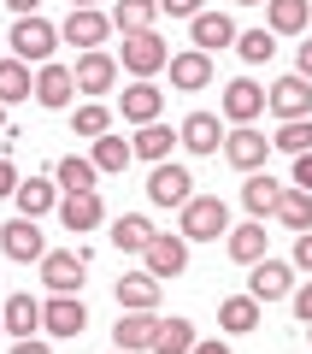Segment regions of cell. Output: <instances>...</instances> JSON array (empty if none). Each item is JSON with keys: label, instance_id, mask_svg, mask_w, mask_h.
<instances>
[{"label": "cell", "instance_id": "cell-1", "mask_svg": "<svg viewBox=\"0 0 312 354\" xmlns=\"http://www.w3.org/2000/svg\"><path fill=\"white\" fill-rule=\"evenodd\" d=\"M183 236H188V242H218V236H230V207L218 201V195H188V207H183Z\"/></svg>", "mask_w": 312, "mask_h": 354}, {"label": "cell", "instance_id": "cell-2", "mask_svg": "<svg viewBox=\"0 0 312 354\" xmlns=\"http://www.w3.org/2000/svg\"><path fill=\"white\" fill-rule=\"evenodd\" d=\"M53 48H59V24H48V18H36V12H24V18L12 24V53H18L24 65H30V59L48 65Z\"/></svg>", "mask_w": 312, "mask_h": 354}, {"label": "cell", "instance_id": "cell-3", "mask_svg": "<svg viewBox=\"0 0 312 354\" xmlns=\"http://www.w3.org/2000/svg\"><path fill=\"white\" fill-rule=\"evenodd\" d=\"M83 272H88V260L77 248H48L41 254V283H48L53 295H77L83 290Z\"/></svg>", "mask_w": 312, "mask_h": 354}, {"label": "cell", "instance_id": "cell-4", "mask_svg": "<svg viewBox=\"0 0 312 354\" xmlns=\"http://www.w3.org/2000/svg\"><path fill=\"white\" fill-rule=\"evenodd\" d=\"M265 106H271L277 118H312V77H300V71L277 77V83L265 88Z\"/></svg>", "mask_w": 312, "mask_h": 354}, {"label": "cell", "instance_id": "cell-5", "mask_svg": "<svg viewBox=\"0 0 312 354\" xmlns=\"http://www.w3.org/2000/svg\"><path fill=\"white\" fill-rule=\"evenodd\" d=\"M188 195H195V177H188V165H153L148 177V201L153 207H188Z\"/></svg>", "mask_w": 312, "mask_h": 354}, {"label": "cell", "instance_id": "cell-6", "mask_svg": "<svg viewBox=\"0 0 312 354\" xmlns=\"http://www.w3.org/2000/svg\"><path fill=\"white\" fill-rule=\"evenodd\" d=\"M165 65H171V53H165V41L153 36V30H130L124 36V71L153 77V71H165Z\"/></svg>", "mask_w": 312, "mask_h": 354}, {"label": "cell", "instance_id": "cell-7", "mask_svg": "<svg viewBox=\"0 0 312 354\" xmlns=\"http://www.w3.org/2000/svg\"><path fill=\"white\" fill-rule=\"evenodd\" d=\"M248 295L253 301H283V295H295V272H289L283 260H253V278H248Z\"/></svg>", "mask_w": 312, "mask_h": 354}, {"label": "cell", "instance_id": "cell-8", "mask_svg": "<svg viewBox=\"0 0 312 354\" xmlns=\"http://www.w3.org/2000/svg\"><path fill=\"white\" fill-rule=\"evenodd\" d=\"M106 30H113L106 12H95V6H71V18L59 24V41H71V48H100Z\"/></svg>", "mask_w": 312, "mask_h": 354}, {"label": "cell", "instance_id": "cell-9", "mask_svg": "<svg viewBox=\"0 0 312 354\" xmlns=\"http://www.w3.org/2000/svg\"><path fill=\"white\" fill-rule=\"evenodd\" d=\"M265 153H271V142H265L253 124H236V130L224 136V160L236 165V171H260V165H265Z\"/></svg>", "mask_w": 312, "mask_h": 354}, {"label": "cell", "instance_id": "cell-10", "mask_svg": "<svg viewBox=\"0 0 312 354\" xmlns=\"http://www.w3.org/2000/svg\"><path fill=\"white\" fill-rule=\"evenodd\" d=\"M77 95H106V88L118 83V59L113 53H100V48H88L83 59H77Z\"/></svg>", "mask_w": 312, "mask_h": 354}, {"label": "cell", "instance_id": "cell-11", "mask_svg": "<svg viewBox=\"0 0 312 354\" xmlns=\"http://www.w3.org/2000/svg\"><path fill=\"white\" fill-rule=\"evenodd\" d=\"M83 325H88V307L77 301V295H53V301L41 307V330H48V337H83Z\"/></svg>", "mask_w": 312, "mask_h": 354}, {"label": "cell", "instance_id": "cell-12", "mask_svg": "<svg viewBox=\"0 0 312 354\" xmlns=\"http://www.w3.org/2000/svg\"><path fill=\"white\" fill-rule=\"evenodd\" d=\"M142 254H148V272H153V278H177V272L188 266V236H183V230H177V236H159V230H153V242Z\"/></svg>", "mask_w": 312, "mask_h": 354}, {"label": "cell", "instance_id": "cell-13", "mask_svg": "<svg viewBox=\"0 0 312 354\" xmlns=\"http://www.w3.org/2000/svg\"><path fill=\"white\" fill-rule=\"evenodd\" d=\"M113 290H118V307H124V313H153V307H159V278H153V272H124Z\"/></svg>", "mask_w": 312, "mask_h": 354}, {"label": "cell", "instance_id": "cell-14", "mask_svg": "<svg viewBox=\"0 0 312 354\" xmlns=\"http://www.w3.org/2000/svg\"><path fill=\"white\" fill-rule=\"evenodd\" d=\"M59 218H65V230H71V236H88V230L106 218V207H100L95 189H77V195H65V201H59Z\"/></svg>", "mask_w": 312, "mask_h": 354}, {"label": "cell", "instance_id": "cell-15", "mask_svg": "<svg viewBox=\"0 0 312 354\" xmlns=\"http://www.w3.org/2000/svg\"><path fill=\"white\" fill-rule=\"evenodd\" d=\"M0 248H6V254H12V260H41V254H48V242H41V230H36V218H24V213H18L12 218V225H6V230H0Z\"/></svg>", "mask_w": 312, "mask_h": 354}, {"label": "cell", "instance_id": "cell-16", "mask_svg": "<svg viewBox=\"0 0 312 354\" xmlns=\"http://www.w3.org/2000/svg\"><path fill=\"white\" fill-rule=\"evenodd\" d=\"M260 113H265V88L253 83V77H236V83L224 88V118H236V124H253Z\"/></svg>", "mask_w": 312, "mask_h": 354}, {"label": "cell", "instance_id": "cell-17", "mask_svg": "<svg viewBox=\"0 0 312 354\" xmlns=\"http://www.w3.org/2000/svg\"><path fill=\"white\" fill-rule=\"evenodd\" d=\"M213 83V59L200 48H188V53H171V88H183V95H195V88H206Z\"/></svg>", "mask_w": 312, "mask_h": 354}, {"label": "cell", "instance_id": "cell-18", "mask_svg": "<svg viewBox=\"0 0 312 354\" xmlns=\"http://www.w3.org/2000/svg\"><path fill=\"white\" fill-rule=\"evenodd\" d=\"M71 95H77V77H71V65H41V77H36V101L41 106H71Z\"/></svg>", "mask_w": 312, "mask_h": 354}, {"label": "cell", "instance_id": "cell-19", "mask_svg": "<svg viewBox=\"0 0 312 354\" xmlns=\"http://www.w3.org/2000/svg\"><path fill=\"white\" fill-rule=\"evenodd\" d=\"M242 207H248L253 218H265V213H277V207H283V183H277L271 171H253L248 183H242Z\"/></svg>", "mask_w": 312, "mask_h": 354}, {"label": "cell", "instance_id": "cell-20", "mask_svg": "<svg viewBox=\"0 0 312 354\" xmlns=\"http://www.w3.org/2000/svg\"><path fill=\"white\" fill-rule=\"evenodd\" d=\"M188 30H195V48H200V53H213V48H230V41L242 36V30L230 24L224 12H195V18H188Z\"/></svg>", "mask_w": 312, "mask_h": 354}, {"label": "cell", "instance_id": "cell-21", "mask_svg": "<svg viewBox=\"0 0 312 354\" xmlns=\"http://www.w3.org/2000/svg\"><path fill=\"white\" fill-rule=\"evenodd\" d=\"M177 136H183L188 153H218V142H224V130H218L213 113H188L183 124H177Z\"/></svg>", "mask_w": 312, "mask_h": 354}, {"label": "cell", "instance_id": "cell-22", "mask_svg": "<svg viewBox=\"0 0 312 354\" xmlns=\"http://www.w3.org/2000/svg\"><path fill=\"white\" fill-rule=\"evenodd\" d=\"M118 106H124L130 124H153V118H159V106H165V95L148 83V77H142V83H130V88H124V101H118Z\"/></svg>", "mask_w": 312, "mask_h": 354}, {"label": "cell", "instance_id": "cell-23", "mask_svg": "<svg viewBox=\"0 0 312 354\" xmlns=\"http://www.w3.org/2000/svg\"><path fill=\"white\" fill-rule=\"evenodd\" d=\"M306 18H312V0H265V30H277V36L306 30Z\"/></svg>", "mask_w": 312, "mask_h": 354}, {"label": "cell", "instance_id": "cell-24", "mask_svg": "<svg viewBox=\"0 0 312 354\" xmlns=\"http://www.w3.org/2000/svg\"><path fill=\"white\" fill-rule=\"evenodd\" d=\"M153 330H159V319L153 313H118V348L124 354H136V348H153Z\"/></svg>", "mask_w": 312, "mask_h": 354}, {"label": "cell", "instance_id": "cell-25", "mask_svg": "<svg viewBox=\"0 0 312 354\" xmlns=\"http://www.w3.org/2000/svg\"><path fill=\"white\" fill-rule=\"evenodd\" d=\"M12 201H18V213H24V218H41L48 207H59V189H53L48 177H30V183H18V189H12Z\"/></svg>", "mask_w": 312, "mask_h": 354}, {"label": "cell", "instance_id": "cell-26", "mask_svg": "<svg viewBox=\"0 0 312 354\" xmlns=\"http://www.w3.org/2000/svg\"><path fill=\"white\" fill-rule=\"evenodd\" d=\"M171 142H183V136H177V130H165L159 118H153V124L136 130V142H130V148H136V160H153V165H159L165 153H171Z\"/></svg>", "mask_w": 312, "mask_h": 354}, {"label": "cell", "instance_id": "cell-27", "mask_svg": "<svg viewBox=\"0 0 312 354\" xmlns=\"http://www.w3.org/2000/svg\"><path fill=\"white\" fill-rule=\"evenodd\" d=\"M218 325L224 330H260V301L253 295H224L218 301Z\"/></svg>", "mask_w": 312, "mask_h": 354}, {"label": "cell", "instance_id": "cell-28", "mask_svg": "<svg viewBox=\"0 0 312 354\" xmlns=\"http://www.w3.org/2000/svg\"><path fill=\"white\" fill-rule=\"evenodd\" d=\"M195 348V325L188 319H159V330H153V354H188Z\"/></svg>", "mask_w": 312, "mask_h": 354}, {"label": "cell", "instance_id": "cell-29", "mask_svg": "<svg viewBox=\"0 0 312 354\" xmlns=\"http://www.w3.org/2000/svg\"><path fill=\"white\" fill-rule=\"evenodd\" d=\"M153 242V225L142 213H124V218H113V248H124V254H142Z\"/></svg>", "mask_w": 312, "mask_h": 354}, {"label": "cell", "instance_id": "cell-30", "mask_svg": "<svg viewBox=\"0 0 312 354\" xmlns=\"http://www.w3.org/2000/svg\"><path fill=\"white\" fill-rule=\"evenodd\" d=\"M88 160H95V171H124V165L136 160V148H130L124 136L106 130V136H95V153H88Z\"/></svg>", "mask_w": 312, "mask_h": 354}, {"label": "cell", "instance_id": "cell-31", "mask_svg": "<svg viewBox=\"0 0 312 354\" xmlns=\"http://www.w3.org/2000/svg\"><path fill=\"white\" fill-rule=\"evenodd\" d=\"M0 319H6V330H12V337H30V330H41V301L12 295V301L0 307Z\"/></svg>", "mask_w": 312, "mask_h": 354}, {"label": "cell", "instance_id": "cell-32", "mask_svg": "<svg viewBox=\"0 0 312 354\" xmlns=\"http://www.w3.org/2000/svg\"><path fill=\"white\" fill-rule=\"evenodd\" d=\"M153 18H159V6H153V0H118L113 6V30H153Z\"/></svg>", "mask_w": 312, "mask_h": 354}, {"label": "cell", "instance_id": "cell-33", "mask_svg": "<svg viewBox=\"0 0 312 354\" xmlns=\"http://www.w3.org/2000/svg\"><path fill=\"white\" fill-rule=\"evenodd\" d=\"M36 83H30V65L24 59H0V101H30Z\"/></svg>", "mask_w": 312, "mask_h": 354}, {"label": "cell", "instance_id": "cell-34", "mask_svg": "<svg viewBox=\"0 0 312 354\" xmlns=\"http://www.w3.org/2000/svg\"><path fill=\"white\" fill-rule=\"evenodd\" d=\"M277 218H283L289 230H312V189H283V207H277Z\"/></svg>", "mask_w": 312, "mask_h": 354}, {"label": "cell", "instance_id": "cell-35", "mask_svg": "<svg viewBox=\"0 0 312 354\" xmlns=\"http://www.w3.org/2000/svg\"><path fill=\"white\" fill-rule=\"evenodd\" d=\"M53 177H59V183H65V195H77V189H95V160H77V153H65V160L59 165H53Z\"/></svg>", "mask_w": 312, "mask_h": 354}, {"label": "cell", "instance_id": "cell-36", "mask_svg": "<svg viewBox=\"0 0 312 354\" xmlns=\"http://www.w3.org/2000/svg\"><path fill=\"white\" fill-rule=\"evenodd\" d=\"M230 254H236L242 266L265 260V225H260V218H253V225H242V230H230Z\"/></svg>", "mask_w": 312, "mask_h": 354}, {"label": "cell", "instance_id": "cell-37", "mask_svg": "<svg viewBox=\"0 0 312 354\" xmlns=\"http://www.w3.org/2000/svg\"><path fill=\"white\" fill-rule=\"evenodd\" d=\"M71 130H77V136H88V142L106 136V130H113V106H100V101L77 106V113H71Z\"/></svg>", "mask_w": 312, "mask_h": 354}, {"label": "cell", "instance_id": "cell-38", "mask_svg": "<svg viewBox=\"0 0 312 354\" xmlns=\"http://www.w3.org/2000/svg\"><path fill=\"white\" fill-rule=\"evenodd\" d=\"M236 53H242L248 65H265V59L277 53V30H242V36H236Z\"/></svg>", "mask_w": 312, "mask_h": 354}, {"label": "cell", "instance_id": "cell-39", "mask_svg": "<svg viewBox=\"0 0 312 354\" xmlns=\"http://www.w3.org/2000/svg\"><path fill=\"white\" fill-rule=\"evenodd\" d=\"M271 148H283V153H312V118H283V130H277Z\"/></svg>", "mask_w": 312, "mask_h": 354}, {"label": "cell", "instance_id": "cell-40", "mask_svg": "<svg viewBox=\"0 0 312 354\" xmlns=\"http://www.w3.org/2000/svg\"><path fill=\"white\" fill-rule=\"evenodd\" d=\"M159 12H171V18H195L200 12V0H153Z\"/></svg>", "mask_w": 312, "mask_h": 354}, {"label": "cell", "instance_id": "cell-41", "mask_svg": "<svg viewBox=\"0 0 312 354\" xmlns=\"http://www.w3.org/2000/svg\"><path fill=\"white\" fill-rule=\"evenodd\" d=\"M295 319H300V325H312V283H300V290H295Z\"/></svg>", "mask_w": 312, "mask_h": 354}, {"label": "cell", "instance_id": "cell-42", "mask_svg": "<svg viewBox=\"0 0 312 354\" xmlns=\"http://www.w3.org/2000/svg\"><path fill=\"white\" fill-rule=\"evenodd\" d=\"M295 266H300V272H312V230H300V236H295Z\"/></svg>", "mask_w": 312, "mask_h": 354}, {"label": "cell", "instance_id": "cell-43", "mask_svg": "<svg viewBox=\"0 0 312 354\" xmlns=\"http://www.w3.org/2000/svg\"><path fill=\"white\" fill-rule=\"evenodd\" d=\"M295 189H312V153H295Z\"/></svg>", "mask_w": 312, "mask_h": 354}, {"label": "cell", "instance_id": "cell-44", "mask_svg": "<svg viewBox=\"0 0 312 354\" xmlns=\"http://www.w3.org/2000/svg\"><path fill=\"white\" fill-rule=\"evenodd\" d=\"M12 189H18V171H12V160L0 153V195H12Z\"/></svg>", "mask_w": 312, "mask_h": 354}, {"label": "cell", "instance_id": "cell-45", "mask_svg": "<svg viewBox=\"0 0 312 354\" xmlns=\"http://www.w3.org/2000/svg\"><path fill=\"white\" fill-rule=\"evenodd\" d=\"M12 354H53V348H48V342H36V337H18Z\"/></svg>", "mask_w": 312, "mask_h": 354}, {"label": "cell", "instance_id": "cell-46", "mask_svg": "<svg viewBox=\"0 0 312 354\" xmlns=\"http://www.w3.org/2000/svg\"><path fill=\"white\" fill-rule=\"evenodd\" d=\"M295 71H300V77H312V41H306V48H300V59H295Z\"/></svg>", "mask_w": 312, "mask_h": 354}, {"label": "cell", "instance_id": "cell-47", "mask_svg": "<svg viewBox=\"0 0 312 354\" xmlns=\"http://www.w3.org/2000/svg\"><path fill=\"white\" fill-rule=\"evenodd\" d=\"M188 354H230V348H224V342H195Z\"/></svg>", "mask_w": 312, "mask_h": 354}, {"label": "cell", "instance_id": "cell-48", "mask_svg": "<svg viewBox=\"0 0 312 354\" xmlns=\"http://www.w3.org/2000/svg\"><path fill=\"white\" fill-rule=\"evenodd\" d=\"M6 6H12V12H18V18H24V12H36L41 0H6Z\"/></svg>", "mask_w": 312, "mask_h": 354}, {"label": "cell", "instance_id": "cell-49", "mask_svg": "<svg viewBox=\"0 0 312 354\" xmlns=\"http://www.w3.org/2000/svg\"><path fill=\"white\" fill-rule=\"evenodd\" d=\"M71 6H95V0H71Z\"/></svg>", "mask_w": 312, "mask_h": 354}, {"label": "cell", "instance_id": "cell-50", "mask_svg": "<svg viewBox=\"0 0 312 354\" xmlns=\"http://www.w3.org/2000/svg\"><path fill=\"white\" fill-rule=\"evenodd\" d=\"M0 124H6V101H0Z\"/></svg>", "mask_w": 312, "mask_h": 354}, {"label": "cell", "instance_id": "cell-51", "mask_svg": "<svg viewBox=\"0 0 312 354\" xmlns=\"http://www.w3.org/2000/svg\"><path fill=\"white\" fill-rule=\"evenodd\" d=\"M242 6H265V0H242Z\"/></svg>", "mask_w": 312, "mask_h": 354}, {"label": "cell", "instance_id": "cell-52", "mask_svg": "<svg viewBox=\"0 0 312 354\" xmlns=\"http://www.w3.org/2000/svg\"><path fill=\"white\" fill-rule=\"evenodd\" d=\"M0 330H6V319H0Z\"/></svg>", "mask_w": 312, "mask_h": 354}, {"label": "cell", "instance_id": "cell-53", "mask_svg": "<svg viewBox=\"0 0 312 354\" xmlns=\"http://www.w3.org/2000/svg\"><path fill=\"white\" fill-rule=\"evenodd\" d=\"M113 354H124V348H113Z\"/></svg>", "mask_w": 312, "mask_h": 354}]
</instances>
